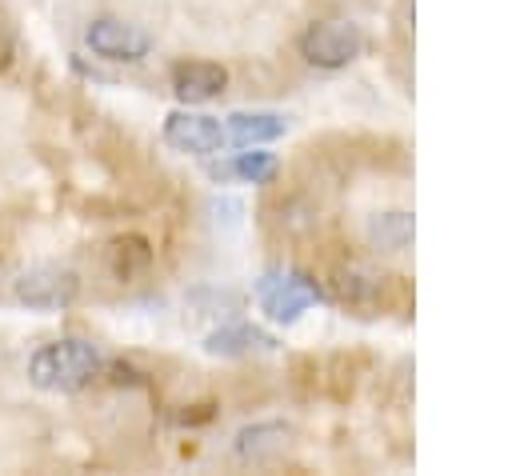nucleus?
<instances>
[{
  "label": "nucleus",
  "instance_id": "1a4fd4ad",
  "mask_svg": "<svg viewBox=\"0 0 512 476\" xmlns=\"http://www.w3.org/2000/svg\"><path fill=\"white\" fill-rule=\"evenodd\" d=\"M272 348H280V340L268 328L252 324V320H232V324H220V328H212L204 336V352L228 356V360L252 356V352H272Z\"/></svg>",
  "mask_w": 512,
  "mask_h": 476
},
{
  "label": "nucleus",
  "instance_id": "6e6552de",
  "mask_svg": "<svg viewBox=\"0 0 512 476\" xmlns=\"http://www.w3.org/2000/svg\"><path fill=\"white\" fill-rule=\"evenodd\" d=\"M228 88V72L216 60H180L172 64V96L180 104H208Z\"/></svg>",
  "mask_w": 512,
  "mask_h": 476
},
{
  "label": "nucleus",
  "instance_id": "f8f14e48",
  "mask_svg": "<svg viewBox=\"0 0 512 476\" xmlns=\"http://www.w3.org/2000/svg\"><path fill=\"white\" fill-rule=\"evenodd\" d=\"M224 132H228V144L236 148H252V144H268V140H280L288 132V120L280 112H232L224 120Z\"/></svg>",
  "mask_w": 512,
  "mask_h": 476
},
{
  "label": "nucleus",
  "instance_id": "9d476101",
  "mask_svg": "<svg viewBox=\"0 0 512 476\" xmlns=\"http://www.w3.org/2000/svg\"><path fill=\"white\" fill-rule=\"evenodd\" d=\"M288 440H292V428H288V424L264 420V424L240 428L236 440H232V452H236V460H244V464H268V460H276V456L288 448Z\"/></svg>",
  "mask_w": 512,
  "mask_h": 476
},
{
  "label": "nucleus",
  "instance_id": "4468645a",
  "mask_svg": "<svg viewBox=\"0 0 512 476\" xmlns=\"http://www.w3.org/2000/svg\"><path fill=\"white\" fill-rule=\"evenodd\" d=\"M280 172V160L272 152H236L228 164H208V176L212 180H244V184H272Z\"/></svg>",
  "mask_w": 512,
  "mask_h": 476
},
{
  "label": "nucleus",
  "instance_id": "9b49d317",
  "mask_svg": "<svg viewBox=\"0 0 512 476\" xmlns=\"http://www.w3.org/2000/svg\"><path fill=\"white\" fill-rule=\"evenodd\" d=\"M100 260H104V268H108V276L112 280H136L140 272H148V264H152V244L144 240V236H136V232H124V236H112L104 248H100Z\"/></svg>",
  "mask_w": 512,
  "mask_h": 476
},
{
  "label": "nucleus",
  "instance_id": "ddd939ff",
  "mask_svg": "<svg viewBox=\"0 0 512 476\" xmlns=\"http://www.w3.org/2000/svg\"><path fill=\"white\" fill-rule=\"evenodd\" d=\"M364 236L376 252H404L412 244V212H404V208L376 212V216H368Z\"/></svg>",
  "mask_w": 512,
  "mask_h": 476
},
{
  "label": "nucleus",
  "instance_id": "20e7f679",
  "mask_svg": "<svg viewBox=\"0 0 512 476\" xmlns=\"http://www.w3.org/2000/svg\"><path fill=\"white\" fill-rule=\"evenodd\" d=\"M360 52H364V28L352 20H312L300 32V56L312 68L336 72V68H348Z\"/></svg>",
  "mask_w": 512,
  "mask_h": 476
},
{
  "label": "nucleus",
  "instance_id": "f03ea898",
  "mask_svg": "<svg viewBox=\"0 0 512 476\" xmlns=\"http://www.w3.org/2000/svg\"><path fill=\"white\" fill-rule=\"evenodd\" d=\"M12 296L32 312H64L80 300V272L56 260L32 264L12 280Z\"/></svg>",
  "mask_w": 512,
  "mask_h": 476
},
{
  "label": "nucleus",
  "instance_id": "423d86ee",
  "mask_svg": "<svg viewBox=\"0 0 512 476\" xmlns=\"http://www.w3.org/2000/svg\"><path fill=\"white\" fill-rule=\"evenodd\" d=\"M84 44L100 60H112V64H136L152 52V36L140 24H128L120 16H96L84 28Z\"/></svg>",
  "mask_w": 512,
  "mask_h": 476
},
{
  "label": "nucleus",
  "instance_id": "0eeeda50",
  "mask_svg": "<svg viewBox=\"0 0 512 476\" xmlns=\"http://www.w3.org/2000/svg\"><path fill=\"white\" fill-rule=\"evenodd\" d=\"M164 144L172 152H188V156H216L220 148H228V132L216 116L192 112L184 104V108L164 116Z\"/></svg>",
  "mask_w": 512,
  "mask_h": 476
},
{
  "label": "nucleus",
  "instance_id": "7ed1b4c3",
  "mask_svg": "<svg viewBox=\"0 0 512 476\" xmlns=\"http://www.w3.org/2000/svg\"><path fill=\"white\" fill-rule=\"evenodd\" d=\"M328 292L336 304H344L360 316H380V308H392L396 300H404V288L396 284V276H380V272L360 268V264L332 268Z\"/></svg>",
  "mask_w": 512,
  "mask_h": 476
},
{
  "label": "nucleus",
  "instance_id": "f257e3e1",
  "mask_svg": "<svg viewBox=\"0 0 512 476\" xmlns=\"http://www.w3.org/2000/svg\"><path fill=\"white\" fill-rule=\"evenodd\" d=\"M104 372V360L96 352L92 340L84 336H60L40 344L28 356V380L40 392H56V396H72L80 388H88L96 376Z\"/></svg>",
  "mask_w": 512,
  "mask_h": 476
},
{
  "label": "nucleus",
  "instance_id": "39448f33",
  "mask_svg": "<svg viewBox=\"0 0 512 476\" xmlns=\"http://www.w3.org/2000/svg\"><path fill=\"white\" fill-rule=\"evenodd\" d=\"M256 300L272 324H296L312 304L324 300V288L308 272H268L256 280Z\"/></svg>",
  "mask_w": 512,
  "mask_h": 476
}]
</instances>
